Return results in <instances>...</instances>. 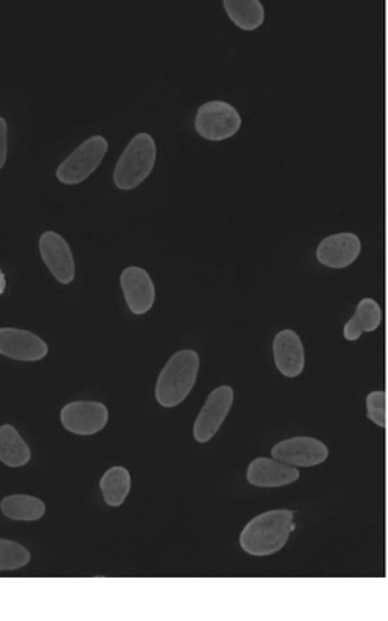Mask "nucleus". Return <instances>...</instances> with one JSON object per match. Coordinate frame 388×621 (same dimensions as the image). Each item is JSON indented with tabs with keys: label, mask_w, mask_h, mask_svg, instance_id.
Listing matches in <instances>:
<instances>
[{
	"label": "nucleus",
	"mask_w": 388,
	"mask_h": 621,
	"mask_svg": "<svg viewBox=\"0 0 388 621\" xmlns=\"http://www.w3.org/2000/svg\"><path fill=\"white\" fill-rule=\"evenodd\" d=\"M274 361L278 372L286 378H297L305 368V348L294 330H283L275 336Z\"/></svg>",
	"instance_id": "4468645a"
},
{
	"label": "nucleus",
	"mask_w": 388,
	"mask_h": 621,
	"mask_svg": "<svg viewBox=\"0 0 388 621\" xmlns=\"http://www.w3.org/2000/svg\"><path fill=\"white\" fill-rule=\"evenodd\" d=\"M243 120L235 106L227 101L212 100L199 106L194 118V129L202 139L222 142L232 139L240 131Z\"/></svg>",
	"instance_id": "20e7f679"
},
{
	"label": "nucleus",
	"mask_w": 388,
	"mask_h": 621,
	"mask_svg": "<svg viewBox=\"0 0 388 621\" xmlns=\"http://www.w3.org/2000/svg\"><path fill=\"white\" fill-rule=\"evenodd\" d=\"M157 148L153 137L140 132L132 137L114 170V184L118 190H134L148 179L156 165Z\"/></svg>",
	"instance_id": "7ed1b4c3"
},
{
	"label": "nucleus",
	"mask_w": 388,
	"mask_h": 621,
	"mask_svg": "<svg viewBox=\"0 0 388 621\" xmlns=\"http://www.w3.org/2000/svg\"><path fill=\"white\" fill-rule=\"evenodd\" d=\"M382 322V309L379 303L373 299H362L357 305L354 316L345 323L343 337L354 342L361 339L364 333H373L378 330Z\"/></svg>",
	"instance_id": "2eb2a0df"
},
{
	"label": "nucleus",
	"mask_w": 388,
	"mask_h": 621,
	"mask_svg": "<svg viewBox=\"0 0 388 621\" xmlns=\"http://www.w3.org/2000/svg\"><path fill=\"white\" fill-rule=\"evenodd\" d=\"M120 286L132 314L143 316L153 308L156 302V288L145 269L137 266L126 268L120 275Z\"/></svg>",
	"instance_id": "f8f14e48"
},
{
	"label": "nucleus",
	"mask_w": 388,
	"mask_h": 621,
	"mask_svg": "<svg viewBox=\"0 0 388 621\" xmlns=\"http://www.w3.org/2000/svg\"><path fill=\"white\" fill-rule=\"evenodd\" d=\"M233 396L235 395L230 386L218 387L210 393L194 423V440L198 443H207L218 434L222 423L232 409Z\"/></svg>",
	"instance_id": "0eeeda50"
},
{
	"label": "nucleus",
	"mask_w": 388,
	"mask_h": 621,
	"mask_svg": "<svg viewBox=\"0 0 388 621\" xmlns=\"http://www.w3.org/2000/svg\"><path fill=\"white\" fill-rule=\"evenodd\" d=\"M294 528V511H266L241 531V549L252 556L274 555L285 547Z\"/></svg>",
	"instance_id": "f257e3e1"
},
{
	"label": "nucleus",
	"mask_w": 388,
	"mask_h": 621,
	"mask_svg": "<svg viewBox=\"0 0 388 621\" xmlns=\"http://www.w3.org/2000/svg\"><path fill=\"white\" fill-rule=\"evenodd\" d=\"M32 555L18 542L0 539V572L4 570H18L27 566Z\"/></svg>",
	"instance_id": "aec40b11"
},
{
	"label": "nucleus",
	"mask_w": 388,
	"mask_h": 621,
	"mask_svg": "<svg viewBox=\"0 0 388 621\" xmlns=\"http://www.w3.org/2000/svg\"><path fill=\"white\" fill-rule=\"evenodd\" d=\"M362 243L359 236L351 232L326 236L317 246L316 257L320 264L331 269H345L359 258Z\"/></svg>",
	"instance_id": "9b49d317"
},
{
	"label": "nucleus",
	"mask_w": 388,
	"mask_h": 621,
	"mask_svg": "<svg viewBox=\"0 0 388 621\" xmlns=\"http://www.w3.org/2000/svg\"><path fill=\"white\" fill-rule=\"evenodd\" d=\"M30 458L32 452L16 427L11 424L0 426V462L10 468H21L30 462Z\"/></svg>",
	"instance_id": "f3484780"
},
{
	"label": "nucleus",
	"mask_w": 388,
	"mask_h": 621,
	"mask_svg": "<svg viewBox=\"0 0 388 621\" xmlns=\"http://www.w3.org/2000/svg\"><path fill=\"white\" fill-rule=\"evenodd\" d=\"M108 420V407L98 401H73L61 410L64 429L81 437H91L103 431Z\"/></svg>",
	"instance_id": "423d86ee"
},
{
	"label": "nucleus",
	"mask_w": 388,
	"mask_h": 621,
	"mask_svg": "<svg viewBox=\"0 0 388 621\" xmlns=\"http://www.w3.org/2000/svg\"><path fill=\"white\" fill-rule=\"evenodd\" d=\"M300 479V472L294 466L275 460L258 457L247 468V482L258 488H280Z\"/></svg>",
	"instance_id": "ddd939ff"
},
{
	"label": "nucleus",
	"mask_w": 388,
	"mask_h": 621,
	"mask_svg": "<svg viewBox=\"0 0 388 621\" xmlns=\"http://www.w3.org/2000/svg\"><path fill=\"white\" fill-rule=\"evenodd\" d=\"M108 150L109 143L104 137H89L59 165L56 170L58 181L64 185L83 184L100 167Z\"/></svg>",
	"instance_id": "39448f33"
},
{
	"label": "nucleus",
	"mask_w": 388,
	"mask_h": 621,
	"mask_svg": "<svg viewBox=\"0 0 388 621\" xmlns=\"http://www.w3.org/2000/svg\"><path fill=\"white\" fill-rule=\"evenodd\" d=\"M367 418L371 423L378 424L379 427L385 429L387 426V410H385V393L371 392L367 396Z\"/></svg>",
	"instance_id": "412c9836"
},
{
	"label": "nucleus",
	"mask_w": 388,
	"mask_h": 621,
	"mask_svg": "<svg viewBox=\"0 0 388 621\" xmlns=\"http://www.w3.org/2000/svg\"><path fill=\"white\" fill-rule=\"evenodd\" d=\"M199 367L201 359L196 351L181 350L173 354L157 379V403L167 409L184 403L196 384Z\"/></svg>",
	"instance_id": "f03ea898"
},
{
	"label": "nucleus",
	"mask_w": 388,
	"mask_h": 621,
	"mask_svg": "<svg viewBox=\"0 0 388 621\" xmlns=\"http://www.w3.org/2000/svg\"><path fill=\"white\" fill-rule=\"evenodd\" d=\"M100 490L103 499L109 507H120L125 504L126 497L131 491V474L123 466H114L104 472L100 480Z\"/></svg>",
	"instance_id": "6ab92c4d"
},
{
	"label": "nucleus",
	"mask_w": 388,
	"mask_h": 621,
	"mask_svg": "<svg viewBox=\"0 0 388 621\" xmlns=\"http://www.w3.org/2000/svg\"><path fill=\"white\" fill-rule=\"evenodd\" d=\"M328 455H330L328 446L323 441L312 437L288 438L272 448V458L294 466V468L322 465Z\"/></svg>",
	"instance_id": "1a4fd4ad"
},
{
	"label": "nucleus",
	"mask_w": 388,
	"mask_h": 621,
	"mask_svg": "<svg viewBox=\"0 0 388 621\" xmlns=\"http://www.w3.org/2000/svg\"><path fill=\"white\" fill-rule=\"evenodd\" d=\"M0 510L13 521L35 522L46 514V504L38 497L16 494L4 497L0 502Z\"/></svg>",
	"instance_id": "a211bd4d"
},
{
	"label": "nucleus",
	"mask_w": 388,
	"mask_h": 621,
	"mask_svg": "<svg viewBox=\"0 0 388 621\" xmlns=\"http://www.w3.org/2000/svg\"><path fill=\"white\" fill-rule=\"evenodd\" d=\"M49 347L41 337L19 328H0V354L21 362H38L46 358Z\"/></svg>",
	"instance_id": "9d476101"
},
{
	"label": "nucleus",
	"mask_w": 388,
	"mask_h": 621,
	"mask_svg": "<svg viewBox=\"0 0 388 621\" xmlns=\"http://www.w3.org/2000/svg\"><path fill=\"white\" fill-rule=\"evenodd\" d=\"M222 7L230 21L244 32H253L263 25L264 7L260 0H224Z\"/></svg>",
	"instance_id": "dca6fc26"
},
{
	"label": "nucleus",
	"mask_w": 388,
	"mask_h": 621,
	"mask_svg": "<svg viewBox=\"0 0 388 621\" xmlns=\"http://www.w3.org/2000/svg\"><path fill=\"white\" fill-rule=\"evenodd\" d=\"M8 156V126L4 117H0V170L7 164Z\"/></svg>",
	"instance_id": "4be33fe9"
},
{
	"label": "nucleus",
	"mask_w": 388,
	"mask_h": 621,
	"mask_svg": "<svg viewBox=\"0 0 388 621\" xmlns=\"http://www.w3.org/2000/svg\"><path fill=\"white\" fill-rule=\"evenodd\" d=\"M38 246L42 261L56 278V282L70 285L75 280L77 268L72 249L63 236L56 232L42 233Z\"/></svg>",
	"instance_id": "6e6552de"
}]
</instances>
